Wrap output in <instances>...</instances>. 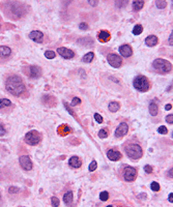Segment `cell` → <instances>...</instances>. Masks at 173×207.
I'll return each instance as SVG.
<instances>
[{"mask_svg": "<svg viewBox=\"0 0 173 207\" xmlns=\"http://www.w3.org/2000/svg\"><path fill=\"white\" fill-rule=\"evenodd\" d=\"M172 39H173V38H172V33H171L170 35H169V45H171V46L173 45V43H172Z\"/></svg>", "mask_w": 173, "mask_h": 207, "instance_id": "bcb514c9", "label": "cell"}, {"mask_svg": "<svg viewBox=\"0 0 173 207\" xmlns=\"http://www.w3.org/2000/svg\"><path fill=\"white\" fill-rule=\"evenodd\" d=\"M107 207H113V205H108Z\"/></svg>", "mask_w": 173, "mask_h": 207, "instance_id": "c3c4849f", "label": "cell"}, {"mask_svg": "<svg viewBox=\"0 0 173 207\" xmlns=\"http://www.w3.org/2000/svg\"><path fill=\"white\" fill-rule=\"evenodd\" d=\"M79 27L82 30H87V29H88V25H87L86 23H80Z\"/></svg>", "mask_w": 173, "mask_h": 207, "instance_id": "60d3db41", "label": "cell"}, {"mask_svg": "<svg viewBox=\"0 0 173 207\" xmlns=\"http://www.w3.org/2000/svg\"><path fill=\"white\" fill-rule=\"evenodd\" d=\"M143 31V27L141 25H136L135 27H134V29H133V33L135 34V35H139V34H141Z\"/></svg>", "mask_w": 173, "mask_h": 207, "instance_id": "83f0119b", "label": "cell"}, {"mask_svg": "<svg viewBox=\"0 0 173 207\" xmlns=\"http://www.w3.org/2000/svg\"><path fill=\"white\" fill-rule=\"evenodd\" d=\"M172 172H173V169L171 168V169L168 171V173H167V176H168L169 178H172Z\"/></svg>", "mask_w": 173, "mask_h": 207, "instance_id": "7bdbcfd3", "label": "cell"}, {"mask_svg": "<svg viewBox=\"0 0 173 207\" xmlns=\"http://www.w3.org/2000/svg\"><path fill=\"white\" fill-rule=\"evenodd\" d=\"M108 129H101V131H99V137L101 138V139H105V138H107L108 137Z\"/></svg>", "mask_w": 173, "mask_h": 207, "instance_id": "f1b7e54d", "label": "cell"}, {"mask_svg": "<svg viewBox=\"0 0 173 207\" xmlns=\"http://www.w3.org/2000/svg\"><path fill=\"white\" fill-rule=\"evenodd\" d=\"M94 58V54L92 53V52H89V53L85 54L84 56H83V58H82V61L84 63H90L92 60H93Z\"/></svg>", "mask_w": 173, "mask_h": 207, "instance_id": "603a6c76", "label": "cell"}, {"mask_svg": "<svg viewBox=\"0 0 173 207\" xmlns=\"http://www.w3.org/2000/svg\"><path fill=\"white\" fill-rule=\"evenodd\" d=\"M107 157H109L110 161H113V162H116V161H119L120 159L122 157L121 153L119 151H116V150H108L107 152Z\"/></svg>", "mask_w": 173, "mask_h": 207, "instance_id": "4fadbf2b", "label": "cell"}, {"mask_svg": "<svg viewBox=\"0 0 173 207\" xmlns=\"http://www.w3.org/2000/svg\"><path fill=\"white\" fill-rule=\"evenodd\" d=\"M165 109H166V110H171V109H172V105H170V103H168V105H166Z\"/></svg>", "mask_w": 173, "mask_h": 207, "instance_id": "7dc6e473", "label": "cell"}, {"mask_svg": "<svg viewBox=\"0 0 173 207\" xmlns=\"http://www.w3.org/2000/svg\"><path fill=\"white\" fill-rule=\"evenodd\" d=\"M149 113L150 115H153V116H155L159 112V107H158V103H155V101H151L149 103Z\"/></svg>", "mask_w": 173, "mask_h": 207, "instance_id": "ffe728a7", "label": "cell"}, {"mask_svg": "<svg viewBox=\"0 0 173 207\" xmlns=\"http://www.w3.org/2000/svg\"><path fill=\"white\" fill-rule=\"evenodd\" d=\"M57 52H58V54L61 56V57H63V58H65V59H72L75 56L73 51L69 50V49H67V48H64V47L58 48L57 49Z\"/></svg>", "mask_w": 173, "mask_h": 207, "instance_id": "8fae6325", "label": "cell"}, {"mask_svg": "<svg viewBox=\"0 0 173 207\" xmlns=\"http://www.w3.org/2000/svg\"><path fill=\"white\" fill-rule=\"evenodd\" d=\"M159 39L155 35H149L146 37L145 39V44L148 46V47H155L157 44H158Z\"/></svg>", "mask_w": 173, "mask_h": 207, "instance_id": "e0dca14e", "label": "cell"}, {"mask_svg": "<svg viewBox=\"0 0 173 207\" xmlns=\"http://www.w3.org/2000/svg\"><path fill=\"white\" fill-rule=\"evenodd\" d=\"M57 131H58V134L60 135V136H66L67 134L71 133V129H69V126H67L66 124H62V125H60L58 127Z\"/></svg>", "mask_w": 173, "mask_h": 207, "instance_id": "d6986e66", "label": "cell"}, {"mask_svg": "<svg viewBox=\"0 0 173 207\" xmlns=\"http://www.w3.org/2000/svg\"><path fill=\"white\" fill-rule=\"evenodd\" d=\"M99 199L102 200V201H107L108 199H109V194H108V192H102L101 194H99Z\"/></svg>", "mask_w": 173, "mask_h": 207, "instance_id": "1f68e13d", "label": "cell"}, {"mask_svg": "<svg viewBox=\"0 0 173 207\" xmlns=\"http://www.w3.org/2000/svg\"><path fill=\"white\" fill-rule=\"evenodd\" d=\"M80 103H81V99H80L79 97H74L73 101H72V106L75 107V106H77V105H79Z\"/></svg>", "mask_w": 173, "mask_h": 207, "instance_id": "8d00e7d4", "label": "cell"}, {"mask_svg": "<svg viewBox=\"0 0 173 207\" xmlns=\"http://www.w3.org/2000/svg\"><path fill=\"white\" fill-rule=\"evenodd\" d=\"M0 199H1V195H0Z\"/></svg>", "mask_w": 173, "mask_h": 207, "instance_id": "f907efd6", "label": "cell"}, {"mask_svg": "<svg viewBox=\"0 0 173 207\" xmlns=\"http://www.w3.org/2000/svg\"><path fill=\"white\" fill-rule=\"evenodd\" d=\"M81 161L78 157H72L71 159H69V165L72 167V168H75V169H78L81 167Z\"/></svg>", "mask_w": 173, "mask_h": 207, "instance_id": "2e32d148", "label": "cell"}, {"mask_svg": "<svg viewBox=\"0 0 173 207\" xmlns=\"http://www.w3.org/2000/svg\"><path fill=\"white\" fill-rule=\"evenodd\" d=\"M5 134V129L3 127L2 124H0V136H3Z\"/></svg>", "mask_w": 173, "mask_h": 207, "instance_id": "b9f144b4", "label": "cell"}, {"mask_svg": "<svg viewBox=\"0 0 173 207\" xmlns=\"http://www.w3.org/2000/svg\"><path fill=\"white\" fill-rule=\"evenodd\" d=\"M45 56H46L48 59H53L55 58V52H53V51H47V52H45Z\"/></svg>", "mask_w": 173, "mask_h": 207, "instance_id": "d6a6232c", "label": "cell"}, {"mask_svg": "<svg viewBox=\"0 0 173 207\" xmlns=\"http://www.w3.org/2000/svg\"><path fill=\"white\" fill-rule=\"evenodd\" d=\"M29 37L30 39H32L33 42H35V43H43V39H44V33L41 32V31L38 30H34V31H31L30 34H29Z\"/></svg>", "mask_w": 173, "mask_h": 207, "instance_id": "7c38bea8", "label": "cell"}, {"mask_svg": "<svg viewBox=\"0 0 173 207\" xmlns=\"http://www.w3.org/2000/svg\"><path fill=\"white\" fill-rule=\"evenodd\" d=\"M5 88L14 96H20L25 91L23 80L18 76H10L5 82Z\"/></svg>", "mask_w": 173, "mask_h": 207, "instance_id": "6da1fadb", "label": "cell"}, {"mask_svg": "<svg viewBox=\"0 0 173 207\" xmlns=\"http://www.w3.org/2000/svg\"><path fill=\"white\" fill-rule=\"evenodd\" d=\"M19 163H20L22 169H24L25 171H30L32 169V162H31L30 157L28 155H22V157H20Z\"/></svg>", "mask_w": 173, "mask_h": 207, "instance_id": "9c48e42d", "label": "cell"}, {"mask_svg": "<svg viewBox=\"0 0 173 207\" xmlns=\"http://www.w3.org/2000/svg\"><path fill=\"white\" fill-rule=\"evenodd\" d=\"M127 131H129V125L125 122H122V123H120L119 125L117 126L116 131H115V137L116 138H122V137H125L127 134Z\"/></svg>", "mask_w": 173, "mask_h": 207, "instance_id": "30bf717a", "label": "cell"}, {"mask_svg": "<svg viewBox=\"0 0 173 207\" xmlns=\"http://www.w3.org/2000/svg\"><path fill=\"white\" fill-rule=\"evenodd\" d=\"M94 119L97 120V122H99V123H102L103 122V117L99 115V114H97V113H95L94 114Z\"/></svg>", "mask_w": 173, "mask_h": 207, "instance_id": "74e56055", "label": "cell"}, {"mask_svg": "<svg viewBox=\"0 0 173 207\" xmlns=\"http://www.w3.org/2000/svg\"><path fill=\"white\" fill-rule=\"evenodd\" d=\"M158 131L162 135H166L167 133H168V129H167L166 126H160V127L158 129Z\"/></svg>", "mask_w": 173, "mask_h": 207, "instance_id": "d590c367", "label": "cell"}, {"mask_svg": "<svg viewBox=\"0 0 173 207\" xmlns=\"http://www.w3.org/2000/svg\"><path fill=\"white\" fill-rule=\"evenodd\" d=\"M97 162H95V161H92V162L90 163V165H89V171H90V172H93L94 170L97 169Z\"/></svg>", "mask_w": 173, "mask_h": 207, "instance_id": "e575fe53", "label": "cell"}, {"mask_svg": "<svg viewBox=\"0 0 173 207\" xmlns=\"http://www.w3.org/2000/svg\"><path fill=\"white\" fill-rule=\"evenodd\" d=\"M119 52L121 54V56H123V57H130L133 54L132 48L129 45H122L119 48Z\"/></svg>", "mask_w": 173, "mask_h": 207, "instance_id": "5bb4252c", "label": "cell"}, {"mask_svg": "<svg viewBox=\"0 0 173 207\" xmlns=\"http://www.w3.org/2000/svg\"><path fill=\"white\" fill-rule=\"evenodd\" d=\"M133 85L135 87V89H137L138 91L140 92H144V91H147L149 89V82L144 76H137L134 79V82H133Z\"/></svg>", "mask_w": 173, "mask_h": 207, "instance_id": "277c9868", "label": "cell"}, {"mask_svg": "<svg viewBox=\"0 0 173 207\" xmlns=\"http://www.w3.org/2000/svg\"><path fill=\"white\" fill-rule=\"evenodd\" d=\"M25 142L27 144L34 146L41 142V135L37 131H30L25 136Z\"/></svg>", "mask_w": 173, "mask_h": 207, "instance_id": "5b68a950", "label": "cell"}, {"mask_svg": "<svg viewBox=\"0 0 173 207\" xmlns=\"http://www.w3.org/2000/svg\"><path fill=\"white\" fill-rule=\"evenodd\" d=\"M118 207H125V206H121V205H119V206H118Z\"/></svg>", "mask_w": 173, "mask_h": 207, "instance_id": "681fc988", "label": "cell"}, {"mask_svg": "<svg viewBox=\"0 0 173 207\" xmlns=\"http://www.w3.org/2000/svg\"><path fill=\"white\" fill-rule=\"evenodd\" d=\"M24 73L31 79H36L40 78L42 75V69L41 67H38L36 65H30V66H26L24 68Z\"/></svg>", "mask_w": 173, "mask_h": 207, "instance_id": "8992f818", "label": "cell"}, {"mask_svg": "<svg viewBox=\"0 0 173 207\" xmlns=\"http://www.w3.org/2000/svg\"><path fill=\"white\" fill-rule=\"evenodd\" d=\"M144 170L146 173H148V174H150V173H153V167L149 166V165H146V166L144 167Z\"/></svg>", "mask_w": 173, "mask_h": 207, "instance_id": "f35d334b", "label": "cell"}, {"mask_svg": "<svg viewBox=\"0 0 173 207\" xmlns=\"http://www.w3.org/2000/svg\"><path fill=\"white\" fill-rule=\"evenodd\" d=\"M88 3H89L90 5H93V6L97 5V1H88Z\"/></svg>", "mask_w": 173, "mask_h": 207, "instance_id": "f6af8a7d", "label": "cell"}, {"mask_svg": "<svg viewBox=\"0 0 173 207\" xmlns=\"http://www.w3.org/2000/svg\"><path fill=\"white\" fill-rule=\"evenodd\" d=\"M143 5H144V1H141V0H136L133 2V8L134 10L138 12V10H140L141 8L143 7Z\"/></svg>", "mask_w": 173, "mask_h": 207, "instance_id": "cb8c5ba5", "label": "cell"}, {"mask_svg": "<svg viewBox=\"0 0 173 207\" xmlns=\"http://www.w3.org/2000/svg\"><path fill=\"white\" fill-rule=\"evenodd\" d=\"M127 157H131L132 159H139L140 157H142L143 151L140 145L138 144H131L127 147L125 149Z\"/></svg>", "mask_w": 173, "mask_h": 207, "instance_id": "3957f363", "label": "cell"}, {"mask_svg": "<svg viewBox=\"0 0 173 207\" xmlns=\"http://www.w3.org/2000/svg\"><path fill=\"white\" fill-rule=\"evenodd\" d=\"M119 108H120V105L118 103H116V101H112V103H109V110L111 112H113V113L118 111Z\"/></svg>", "mask_w": 173, "mask_h": 207, "instance_id": "d4e9b609", "label": "cell"}, {"mask_svg": "<svg viewBox=\"0 0 173 207\" xmlns=\"http://www.w3.org/2000/svg\"><path fill=\"white\" fill-rule=\"evenodd\" d=\"M63 202L65 203L66 205H72V203H73V192H71V191H69L67 193H65L63 196Z\"/></svg>", "mask_w": 173, "mask_h": 207, "instance_id": "44dd1931", "label": "cell"}, {"mask_svg": "<svg viewBox=\"0 0 173 207\" xmlns=\"http://www.w3.org/2000/svg\"><path fill=\"white\" fill-rule=\"evenodd\" d=\"M12 54V49L6 46H0V59L7 58Z\"/></svg>", "mask_w": 173, "mask_h": 207, "instance_id": "9a60e30c", "label": "cell"}, {"mask_svg": "<svg viewBox=\"0 0 173 207\" xmlns=\"http://www.w3.org/2000/svg\"><path fill=\"white\" fill-rule=\"evenodd\" d=\"M12 106V101L7 99H0V109H3L5 107Z\"/></svg>", "mask_w": 173, "mask_h": 207, "instance_id": "484cf974", "label": "cell"}, {"mask_svg": "<svg viewBox=\"0 0 173 207\" xmlns=\"http://www.w3.org/2000/svg\"><path fill=\"white\" fill-rule=\"evenodd\" d=\"M107 60L110 65L115 68H118L119 66H121L122 64V58L120 56L117 55V54H113V53L109 54V55L107 56Z\"/></svg>", "mask_w": 173, "mask_h": 207, "instance_id": "52a82bcc", "label": "cell"}, {"mask_svg": "<svg viewBox=\"0 0 173 207\" xmlns=\"http://www.w3.org/2000/svg\"><path fill=\"white\" fill-rule=\"evenodd\" d=\"M79 44L80 45L85 46V47H91V46L93 45V41H92V38L90 37H84L79 39Z\"/></svg>", "mask_w": 173, "mask_h": 207, "instance_id": "7402d4cb", "label": "cell"}, {"mask_svg": "<svg viewBox=\"0 0 173 207\" xmlns=\"http://www.w3.org/2000/svg\"><path fill=\"white\" fill-rule=\"evenodd\" d=\"M166 121L168 122L169 124H172V122H173V115L171 114V115H167L166 116Z\"/></svg>", "mask_w": 173, "mask_h": 207, "instance_id": "ab89813d", "label": "cell"}, {"mask_svg": "<svg viewBox=\"0 0 173 207\" xmlns=\"http://www.w3.org/2000/svg\"><path fill=\"white\" fill-rule=\"evenodd\" d=\"M136 176H137V171H136L135 168L125 167V171H123V178H125V181H134L136 179Z\"/></svg>", "mask_w": 173, "mask_h": 207, "instance_id": "ba28073f", "label": "cell"}, {"mask_svg": "<svg viewBox=\"0 0 173 207\" xmlns=\"http://www.w3.org/2000/svg\"><path fill=\"white\" fill-rule=\"evenodd\" d=\"M99 39L102 43H107L110 39V33L107 30H102L99 33Z\"/></svg>", "mask_w": 173, "mask_h": 207, "instance_id": "ac0fdd59", "label": "cell"}, {"mask_svg": "<svg viewBox=\"0 0 173 207\" xmlns=\"http://www.w3.org/2000/svg\"><path fill=\"white\" fill-rule=\"evenodd\" d=\"M51 203H52V206L53 207H58L59 204H60V202H59V199L57 197H52L51 198Z\"/></svg>", "mask_w": 173, "mask_h": 207, "instance_id": "4dcf8cb0", "label": "cell"}, {"mask_svg": "<svg viewBox=\"0 0 173 207\" xmlns=\"http://www.w3.org/2000/svg\"><path fill=\"white\" fill-rule=\"evenodd\" d=\"M168 200H169V202H171V203L173 202V193H171V194L169 195V197H168Z\"/></svg>", "mask_w": 173, "mask_h": 207, "instance_id": "ee69618b", "label": "cell"}, {"mask_svg": "<svg viewBox=\"0 0 173 207\" xmlns=\"http://www.w3.org/2000/svg\"><path fill=\"white\" fill-rule=\"evenodd\" d=\"M150 187H151V189H153V192H159L160 191V185H159L158 182H155V181H153V182H151V185H150Z\"/></svg>", "mask_w": 173, "mask_h": 207, "instance_id": "f546056e", "label": "cell"}, {"mask_svg": "<svg viewBox=\"0 0 173 207\" xmlns=\"http://www.w3.org/2000/svg\"><path fill=\"white\" fill-rule=\"evenodd\" d=\"M155 6L160 8V10H162V8H165L167 6V2H166L165 0H157L155 1Z\"/></svg>", "mask_w": 173, "mask_h": 207, "instance_id": "4316f807", "label": "cell"}, {"mask_svg": "<svg viewBox=\"0 0 173 207\" xmlns=\"http://www.w3.org/2000/svg\"><path fill=\"white\" fill-rule=\"evenodd\" d=\"M153 65L155 71H158L159 73H162V74L169 73V71H171V69H172V64H171V62H169L168 60H165V59H161V58L155 59L153 62Z\"/></svg>", "mask_w": 173, "mask_h": 207, "instance_id": "7a4b0ae2", "label": "cell"}, {"mask_svg": "<svg viewBox=\"0 0 173 207\" xmlns=\"http://www.w3.org/2000/svg\"><path fill=\"white\" fill-rule=\"evenodd\" d=\"M20 191L21 189L17 187H10V189H8V193L10 194H18V193H20Z\"/></svg>", "mask_w": 173, "mask_h": 207, "instance_id": "836d02e7", "label": "cell"}]
</instances>
